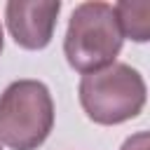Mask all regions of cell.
I'll return each mask as SVG.
<instances>
[{
  "label": "cell",
  "mask_w": 150,
  "mask_h": 150,
  "mask_svg": "<svg viewBox=\"0 0 150 150\" xmlns=\"http://www.w3.org/2000/svg\"><path fill=\"white\" fill-rule=\"evenodd\" d=\"M122 30L117 26L112 5L82 2L73 9L63 38V54L77 73H96L110 63L122 49Z\"/></svg>",
  "instance_id": "obj_1"
},
{
  "label": "cell",
  "mask_w": 150,
  "mask_h": 150,
  "mask_svg": "<svg viewBox=\"0 0 150 150\" xmlns=\"http://www.w3.org/2000/svg\"><path fill=\"white\" fill-rule=\"evenodd\" d=\"M54 127V101L40 80H16L0 94V141L12 150H38Z\"/></svg>",
  "instance_id": "obj_2"
},
{
  "label": "cell",
  "mask_w": 150,
  "mask_h": 150,
  "mask_svg": "<svg viewBox=\"0 0 150 150\" xmlns=\"http://www.w3.org/2000/svg\"><path fill=\"white\" fill-rule=\"evenodd\" d=\"M80 103L96 124H122L145 105V82L127 63H110L80 80Z\"/></svg>",
  "instance_id": "obj_3"
},
{
  "label": "cell",
  "mask_w": 150,
  "mask_h": 150,
  "mask_svg": "<svg viewBox=\"0 0 150 150\" xmlns=\"http://www.w3.org/2000/svg\"><path fill=\"white\" fill-rule=\"evenodd\" d=\"M59 12V0H12L5 7V19L19 47L45 49L52 42Z\"/></svg>",
  "instance_id": "obj_4"
},
{
  "label": "cell",
  "mask_w": 150,
  "mask_h": 150,
  "mask_svg": "<svg viewBox=\"0 0 150 150\" xmlns=\"http://www.w3.org/2000/svg\"><path fill=\"white\" fill-rule=\"evenodd\" d=\"M122 38L145 42L150 38V2L148 0H122L112 7Z\"/></svg>",
  "instance_id": "obj_5"
},
{
  "label": "cell",
  "mask_w": 150,
  "mask_h": 150,
  "mask_svg": "<svg viewBox=\"0 0 150 150\" xmlns=\"http://www.w3.org/2000/svg\"><path fill=\"white\" fill-rule=\"evenodd\" d=\"M122 150H148V134L141 131L136 136H129L122 145Z\"/></svg>",
  "instance_id": "obj_6"
},
{
  "label": "cell",
  "mask_w": 150,
  "mask_h": 150,
  "mask_svg": "<svg viewBox=\"0 0 150 150\" xmlns=\"http://www.w3.org/2000/svg\"><path fill=\"white\" fill-rule=\"evenodd\" d=\"M2 45H5V35H2V26H0V52H2Z\"/></svg>",
  "instance_id": "obj_7"
},
{
  "label": "cell",
  "mask_w": 150,
  "mask_h": 150,
  "mask_svg": "<svg viewBox=\"0 0 150 150\" xmlns=\"http://www.w3.org/2000/svg\"><path fill=\"white\" fill-rule=\"evenodd\" d=\"M0 150H2V145H0Z\"/></svg>",
  "instance_id": "obj_8"
}]
</instances>
